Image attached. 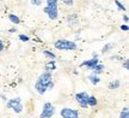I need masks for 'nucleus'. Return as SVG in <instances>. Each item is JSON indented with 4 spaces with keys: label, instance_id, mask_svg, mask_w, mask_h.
I'll use <instances>...</instances> for the list:
<instances>
[{
    "label": "nucleus",
    "instance_id": "obj_1",
    "mask_svg": "<svg viewBox=\"0 0 129 118\" xmlns=\"http://www.w3.org/2000/svg\"><path fill=\"white\" fill-rule=\"evenodd\" d=\"M54 82H53V76L51 72L46 71L42 75H40V77L37 78L36 83H35V90L40 95H44L47 90H51L54 88Z\"/></svg>",
    "mask_w": 129,
    "mask_h": 118
},
{
    "label": "nucleus",
    "instance_id": "obj_2",
    "mask_svg": "<svg viewBox=\"0 0 129 118\" xmlns=\"http://www.w3.org/2000/svg\"><path fill=\"white\" fill-rule=\"evenodd\" d=\"M59 7H57V0H47V6L44 7V12L51 21H55L59 17Z\"/></svg>",
    "mask_w": 129,
    "mask_h": 118
},
{
    "label": "nucleus",
    "instance_id": "obj_3",
    "mask_svg": "<svg viewBox=\"0 0 129 118\" xmlns=\"http://www.w3.org/2000/svg\"><path fill=\"white\" fill-rule=\"evenodd\" d=\"M56 49H60V51H75L78 46L74 41H69V40H57L54 43Z\"/></svg>",
    "mask_w": 129,
    "mask_h": 118
},
{
    "label": "nucleus",
    "instance_id": "obj_4",
    "mask_svg": "<svg viewBox=\"0 0 129 118\" xmlns=\"http://www.w3.org/2000/svg\"><path fill=\"white\" fill-rule=\"evenodd\" d=\"M7 107L11 109L14 113H22L23 112V104H22V99L20 98H12L7 101Z\"/></svg>",
    "mask_w": 129,
    "mask_h": 118
},
{
    "label": "nucleus",
    "instance_id": "obj_5",
    "mask_svg": "<svg viewBox=\"0 0 129 118\" xmlns=\"http://www.w3.org/2000/svg\"><path fill=\"white\" fill-rule=\"evenodd\" d=\"M55 114V107L51 103H46L42 107V112L40 114V118H51Z\"/></svg>",
    "mask_w": 129,
    "mask_h": 118
},
{
    "label": "nucleus",
    "instance_id": "obj_6",
    "mask_svg": "<svg viewBox=\"0 0 129 118\" xmlns=\"http://www.w3.org/2000/svg\"><path fill=\"white\" fill-rule=\"evenodd\" d=\"M74 99L77 100V103L79 104L80 107L83 109H87L88 105H87V100H88V94L86 92H80V93H77Z\"/></svg>",
    "mask_w": 129,
    "mask_h": 118
},
{
    "label": "nucleus",
    "instance_id": "obj_7",
    "mask_svg": "<svg viewBox=\"0 0 129 118\" xmlns=\"http://www.w3.org/2000/svg\"><path fill=\"white\" fill-rule=\"evenodd\" d=\"M60 114L62 118H79V112L74 109L69 107H63L60 111Z\"/></svg>",
    "mask_w": 129,
    "mask_h": 118
},
{
    "label": "nucleus",
    "instance_id": "obj_8",
    "mask_svg": "<svg viewBox=\"0 0 129 118\" xmlns=\"http://www.w3.org/2000/svg\"><path fill=\"white\" fill-rule=\"evenodd\" d=\"M98 63H99L98 58H92V59H88V60L83 61V63L80 64V66H86L88 70H92L93 66L96 65V64H98Z\"/></svg>",
    "mask_w": 129,
    "mask_h": 118
},
{
    "label": "nucleus",
    "instance_id": "obj_9",
    "mask_svg": "<svg viewBox=\"0 0 129 118\" xmlns=\"http://www.w3.org/2000/svg\"><path fill=\"white\" fill-rule=\"evenodd\" d=\"M104 70H105V66L103 65V64H101V63H98V64H96V65L93 66L92 72L96 74V75H99L102 72H104Z\"/></svg>",
    "mask_w": 129,
    "mask_h": 118
},
{
    "label": "nucleus",
    "instance_id": "obj_10",
    "mask_svg": "<svg viewBox=\"0 0 129 118\" xmlns=\"http://www.w3.org/2000/svg\"><path fill=\"white\" fill-rule=\"evenodd\" d=\"M87 78H88V81H90V82H91L93 86H97L98 83H99V82H101V78H99V76L96 75V74H93V72L88 75Z\"/></svg>",
    "mask_w": 129,
    "mask_h": 118
},
{
    "label": "nucleus",
    "instance_id": "obj_11",
    "mask_svg": "<svg viewBox=\"0 0 129 118\" xmlns=\"http://www.w3.org/2000/svg\"><path fill=\"white\" fill-rule=\"evenodd\" d=\"M54 70H56V61H55V59L54 60H49L48 63L46 64V71H54Z\"/></svg>",
    "mask_w": 129,
    "mask_h": 118
},
{
    "label": "nucleus",
    "instance_id": "obj_12",
    "mask_svg": "<svg viewBox=\"0 0 129 118\" xmlns=\"http://www.w3.org/2000/svg\"><path fill=\"white\" fill-rule=\"evenodd\" d=\"M68 24L71 27H75V25L78 24V16L74 13L68 16Z\"/></svg>",
    "mask_w": 129,
    "mask_h": 118
},
{
    "label": "nucleus",
    "instance_id": "obj_13",
    "mask_svg": "<svg viewBox=\"0 0 129 118\" xmlns=\"http://www.w3.org/2000/svg\"><path fill=\"white\" fill-rule=\"evenodd\" d=\"M120 86H121V81L120 80H114L109 83L108 87H109V89H117V88H120Z\"/></svg>",
    "mask_w": 129,
    "mask_h": 118
},
{
    "label": "nucleus",
    "instance_id": "obj_14",
    "mask_svg": "<svg viewBox=\"0 0 129 118\" xmlns=\"http://www.w3.org/2000/svg\"><path fill=\"white\" fill-rule=\"evenodd\" d=\"M115 43H106L105 46L103 47V49H102V53L104 54V53H108V52H110L111 49H114L115 48Z\"/></svg>",
    "mask_w": 129,
    "mask_h": 118
},
{
    "label": "nucleus",
    "instance_id": "obj_15",
    "mask_svg": "<svg viewBox=\"0 0 129 118\" xmlns=\"http://www.w3.org/2000/svg\"><path fill=\"white\" fill-rule=\"evenodd\" d=\"M97 104H98V101H97L96 98H94L93 95H88V100H87V105H88V106L94 107V106H97Z\"/></svg>",
    "mask_w": 129,
    "mask_h": 118
},
{
    "label": "nucleus",
    "instance_id": "obj_16",
    "mask_svg": "<svg viewBox=\"0 0 129 118\" xmlns=\"http://www.w3.org/2000/svg\"><path fill=\"white\" fill-rule=\"evenodd\" d=\"M9 19L12 22V23H14V24H19V23H20V19H19V17H18V16H16V14H13V13H10L9 14Z\"/></svg>",
    "mask_w": 129,
    "mask_h": 118
},
{
    "label": "nucleus",
    "instance_id": "obj_17",
    "mask_svg": "<svg viewBox=\"0 0 129 118\" xmlns=\"http://www.w3.org/2000/svg\"><path fill=\"white\" fill-rule=\"evenodd\" d=\"M43 54H44L48 59H50V60H54V59H55V54L53 52H50V51H48V49H44V51H43Z\"/></svg>",
    "mask_w": 129,
    "mask_h": 118
},
{
    "label": "nucleus",
    "instance_id": "obj_18",
    "mask_svg": "<svg viewBox=\"0 0 129 118\" xmlns=\"http://www.w3.org/2000/svg\"><path fill=\"white\" fill-rule=\"evenodd\" d=\"M120 118H129V109L128 107H123V110L121 111Z\"/></svg>",
    "mask_w": 129,
    "mask_h": 118
},
{
    "label": "nucleus",
    "instance_id": "obj_19",
    "mask_svg": "<svg viewBox=\"0 0 129 118\" xmlns=\"http://www.w3.org/2000/svg\"><path fill=\"white\" fill-rule=\"evenodd\" d=\"M115 4H116V6L118 7V10H120V11H125V7L122 4H121L118 0H115Z\"/></svg>",
    "mask_w": 129,
    "mask_h": 118
},
{
    "label": "nucleus",
    "instance_id": "obj_20",
    "mask_svg": "<svg viewBox=\"0 0 129 118\" xmlns=\"http://www.w3.org/2000/svg\"><path fill=\"white\" fill-rule=\"evenodd\" d=\"M18 38H19V40H20V41H23V42H26V41H29V40H30V39H29V36L23 35V34H20Z\"/></svg>",
    "mask_w": 129,
    "mask_h": 118
},
{
    "label": "nucleus",
    "instance_id": "obj_21",
    "mask_svg": "<svg viewBox=\"0 0 129 118\" xmlns=\"http://www.w3.org/2000/svg\"><path fill=\"white\" fill-rule=\"evenodd\" d=\"M62 3L64 5H68V6H72L74 4V0H62Z\"/></svg>",
    "mask_w": 129,
    "mask_h": 118
},
{
    "label": "nucleus",
    "instance_id": "obj_22",
    "mask_svg": "<svg viewBox=\"0 0 129 118\" xmlns=\"http://www.w3.org/2000/svg\"><path fill=\"white\" fill-rule=\"evenodd\" d=\"M31 4L35 6H40L42 4V0H31Z\"/></svg>",
    "mask_w": 129,
    "mask_h": 118
},
{
    "label": "nucleus",
    "instance_id": "obj_23",
    "mask_svg": "<svg viewBox=\"0 0 129 118\" xmlns=\"http://www.w3.org/2000/svg\"><path fill=\"white\" fill-rule=\"evenodd\" d=\"M123 68H124L125 70H129V60L128 59H125L124 63H123Z\"/></svg>",
    "mask_w": 129,
    "mask_h": 118
},
{
    "label": "nucleus",
    "instance_id": "obj_24",
    "mask_svg": "<svg viewBox=\"0 0 129 118\" xmlns=\"http://www.w3.org/2000/svg\"><path fill=\"white\" fill-rule=\"evenodd\" d=\"M121 30H123V31H128V30H129V27L127 25V24H124V25L122 24V25H121Z\"/></svg>",
    "mask_w": 129,
    "mask_h": 118
},
{
    "label": "nucleus",
    "instance_id": "obj_25",
    "mask_svg": "<svg viewBox=\"0 0 129 118\" xmlns=\"http://www.w3.org/2000/svg\"><path fill=\"white\" fill-rule=\"evenodd\" d=\"M3 49H4V42H3V41L0 40V52H1Z\"/></svg>",
    "mask_w": 129,
    "mask_h": 118
},
{
    "label": "nucleus",
    "instance_id": "obj_26",
    "mask_svg": "<svg viewBox=\"0 0 129 118\" xmlns=\"http://www.w3.org/2000/svg\"><path fill=\"white\" fill-rule=\"evenodd\" d=\"M16 31H17V29H16V28H11V29H10V33H16Z\"/></svg>",
    "mask_w": 129,
    "mask_h": 118
},
{
    "label": "nucleus",
    "instance_id": "obj_27",
    "mask_svg": "<svg viewBox=\"0 0 129 118\" xmlns=\"http://www.w3.org/2000/svg\"><path fill=\"white\" fill-rule=\"evenodd\" d=\"M123 19H124V22H128V16H127V14H124V16H123Z\"/></svg>",
    "mask_w": 129,
    "mask_h": 118
},
{
    "label": "nucleus",
    "instance_id": "obj_28",
    "mask_svg": "<svg viewBox=\"0 0 129 118\" xmlns=\"http://www.w3.org/2000/svg\"><path fill=\"white\" fill-rule=\"evenodd\" d=\"M92 56H93V58H98V54H97V53H93Z\"/></svg>",
    "mask_w": 129,
    "mask_h": 118
}]
</instances>
